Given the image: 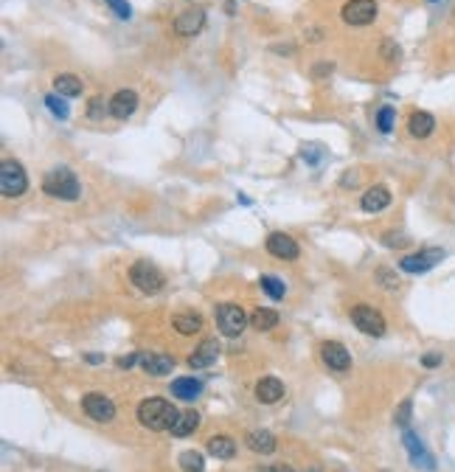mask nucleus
<instances>
[{
  "label": "nucleus",
  "instance_id": "obj_1",
  "mask_svg": "<svg viewBox=\"0 0 455 472\" xmlns=\"http://www.w3.org/2000/svg\"><path fill=\"white\" fill-rule=\"evenodd\" d=\"M177 416H180V413L175 410L172 402L157 399V397L144 399V402L138 405V422H141L144 427H149V431H172V424L177 422Z\"/></svg>",
  "mask_w": 455,
  "mask_h": 472
},
{
  "label": "nucleus",
  "instance_id": "obj_2",
  "mask_svg": "<svg viewBox=\"0 0 455 472\" xmlns=\"http://www.w3.org/2000/svg\"><path fill=\"white\" fill-rule=\"evenodd\" d=\"M43 191H46L48 197H57V200H68V202H73V200H79L81 186H79L76 175H73V171H70L68 166H57V169H51L48 175H46V180H43Z\"/></svg>",
  "mask_w": 455,
  "mask_h": 472
},
{
  "label": "nucleus",
  "instance_id": "obj_3",
  "mask_svg": "<svg viewBox=\"0 0 455 472\" xmlns=\"http://www.w3.org/2000/svg\"><path fill=\"white\" fill-rule=\"evenodd\" d=\"M28 189V178H26V169L17 160H3L0 166V191L3 197H20Z\"/></svg>",
  "mask_w": 455,
  "mask_h": 472
},
{
  "label": "nucleus",
  "instance_id": "obj_4",
  "mask_svg": "<svg viewBox=\"0 0 455 472\" xmlns=\"http://www.w3.org/2000/svg\"><path fill=\"white\" fill-rule=\"evenodd\" d=\"M214 318H217V326L225 337H239L244 332V323H247L242 307H236V304H220Z\"/></svg>",
  "mask_w": 455,
  "mask_h": 472
},
{
  "label": "nucleus",
  "instance_id": "obj_5",
  "mask_svg": "<svg viewBox=\"0 0 455 472\" xmlns=\"http://www.w3.org/2000/svg\"><path fill=\"white\" fill-rule=\"evenodd\" d=\"M444 259V250L441 247H425V250H419V253H410V256H405V259L399 262V267L405 270V273H427V270H433L438 262Z\"/></svg>",
  "mask_w": 455,
  "mask_h": 472
},
{
  "label": "nucleus",
  "instance_id": "obj_6",
  "mask_svg": "<svg viewBox=\"0 0 455 472\" xmlns=\"http://www.w3.org/2000/svg\"><path fill=\"white\" fill-rule=\"evenodd\" d=\"M130 281L141 290V292H157L163 287V273L152 265V262H135L130 270Z\"/></svg>",
  "mask_w": 455,
  "mask_h": 472
},
{
  "label": "nucleus",
  "instance_id": "obj_7",
  "mask_svg": "<svg viewBox=\"0 0 455 472\" xmlns=\"http://www.w3.org/2000/svg\"><path fill=\"white\" fill-rule=\"evenodd\" d=\"M351 321H354V326H357L360 332H365V334H371V337H383V334H385V318H383L374 307H365V304L354 307V310H351Z\"/></svg>",
  "mask_w": 455,
  "mask_h": 472
},
{
  "label": "nucleus",
  "instance_id": "obj_8",
  "mask_svg": "<svg viewBox=\"0 0 455 472\" xmlns=\"http://www.w3.org/2000/svg\"><path fill=\"white\" fill-rule=\"evenodd\" d=\"M343 20L349 26H368L377 20V3L374 0H349L343 6Z\"/></svg>",
  "mask_w": 455,
  "mask_h": 472
},
{
  "label": "nucleus",
  "instance_id": "obj_9",
  "mask_svg": "<svg viewBox=\"0 0 455 472\" xmlns=\"http://www.w3.org/2000/svg\"><path fill=\"white\" fill-rule=\"evenodd\" d=\"M81 408H85V413L96 422H113L115 419V405L104 394H96V391L81 399Z\"/></svg>",
  "mask_w": 455,
  "mask_h": 472
},
{
  "label": "nucleus",
  "instance_id": "obj_10",
  "mask_svg": "<svg viewBox=\"0 0 455 472\" xmlns=\"http://www.w3.org/2000/svg\"><path fill=\"white\" fill-rule=\"evenodd\" d=\"M320 357H323V363L332 368V371H349L351 368V355L346 352L343 343H335V340L323 343V346H320Z\"/></svg>",
  "mask_w": 455,
  "mask_h": 472
},
{
  "label": "nucleus",
  "instance_id": "obj_11",
  "mask_svg": "<svg viewBox=\"0 0 455 472\" xmlns=\"http://www.w3.org/2000/svg\"><path fill=\"white\" fill-rule=\"evenodd\" d=\"M267 250L275 256V259H284V262H296L298 253H301L296 239L287 236V234H270L267 236Z\"/></svg>",
  "mask_w": 455,
  "mask_h": 472
},
{
  "label": "nucleus",
  "instance_id": "obj_12",
  "mask_svg": "<svg viewBox=\"0 0 455 472\" xmlns=\"http://www.w3.org/2000/svg\"><path fill=\"white\" fill-rule=\"evenodd\" d=\"M135 110H138V93L135 91H118L110 99V115H115L118 121H127Z\"/></svg>",
  "mask_w": 455,
  "mask_h": 472
},
{
  "label": "nucleus",
  "instance_id": "obj_13",
  "mask_svg": "<svg viewBox=\"0 0 455 472\" xmlns=\"http://www.w3.org/2000/svg\"><path fill=\"white\" fill-rule=\"evenodd\" d=\"M205 26V12L197 6V9H186L177 15L175 20V31L183 34V37H191V34H200V28Z\"/></svg>",
  "mask_w": 455,
  "mask_h": 472
},
{
  "label": "nucleus",
  "instance_id": "obj_14",
  "mask_svg": "<svg viewBox=\"0 0 455 472\" xmlns=\"http://www.w3.org/2000/svg\"><path fill=\"white\" fill-rule=\"evenodd\" d=\"M402 442H405V447H407V453H410L413 464H416V466H422V469H436V461H433V455H430V453L425 450V444H422V442L416 439V433L405 431Z\"/></svg>",
  "mask_w": 455,
  "mask_h": 472
},
{
  "label": "nucleus",
  "instance_id": "obj_15",
  "mask_svg": "<svg viewBox=\"0 0 455 472\" xmlns=\"http://www.w3.org/2000/svg\"><path fill=\"white\" fill-rule=\"evenodd\" d=\"M360 205H362L365 214H377V211H383V208L391 205V191H388L385 186H371V189L362 194Z\"/></svg>",
  "mask_w": 455,
  "mask_h": 472
},
{
  "label": "nucleus",
  "instance_id": "obj_16",
  "mask_svg": "<svg viewBox=\"0 0 455 472\" xmlns=\"http://www.w3.org/2000/svg\"><path fill=\"white\" fill-rule=\"evenodd\" d=\"M217 357H220V343L217 340H202L200 349H194V355L188 357V366L191 368H209Z\"/></svg>",
  "mask_w": 455,
  "mask_h": 472
},
{
  "label": "nucleus",
  "instance_id": "obj_17",
  "mask_svg": "<svg viewBox=\"0 0 455 472\" xmlns=\"http://www.w3.org/2000/svg\"><path fill=\"white\" fill-rule=\"evenodd\" d=\"M281 397H284V385H281V379L264 377V379L256 382V399H259V402L273 405V402H278Z\"/></svg>",
  "mask_w": 455,
  "mask_h": 472
},
{
  "label": "nucleus",
  "instance_id": "obj_18",
  "mask_svg": "<svg viewBox=\"0 0 455 472\" xmlns=\"http://www.w3.org/2000/svg\"><path fill=\"white\" fill-rule=\"evenodd\" d=\"M433 126H436V118L430 113H425V110L410 113V118H407V130H410L413 138H427L433 133Z\"/></svg>",
  "mask_w": 455,
  "mask_h": 472
},
{
  "label": "nucleus",
  "instance_id": "obj_19",
  "mask_svg": "<svg viewBox=\"0 0 455 472\" xmlns=\"http://www.w3.org/2000/svg\"><path fill=\"white\" fill-rule=\"evenodd\" d=\"M244 442H247V447H251L253 453H259V455H270L275 450V436L270 431H251L244 436Z\"/></svg>",
  "mask_w": 455,
  "mask_h": 472
},
{
  "label": "nucleus",
  "instance_id": "obj_20",
  "mask_svg": "<svg viewBox=\"0 0 455 472\" xmlns=\"http://www.w3.org/2000/svg\"><path fill=\"white\" fill-rule=\"evenodd\" d=\"M200 391H202V382H200V379H194V377H180V379H175V382H172V394H175L177 399H183V402L197 399V397H200Z\"/></svg>",
  "mask_w": 455,
  "mask_h": 472
},
{
  "label": "nucleus",
  "instance_id": "obj_21",
  "mask_svg": "<svg viewBox=\"0 0 455 472\" xmlns=\"http://www.w3.org/2000/svg\"><path fill=\"white\" fill-rule=\"evenodd\" d=\"M141 363L152 377H166L175 368V360L166 355H141Z\"/></svg>",
  "mask_w": 455,
  "mask_h": 472
},
{
  "label": "nucleus",
  "instance_id": "obj_22",
  "mask_svg": "<svg viewBox=\"0 0 455 472\" xmlns=\"http://www.w3.org/2000/svg\"><path fill=\"white\" fill-rule=\"evenodd\" d=\"M54 91H57L59 96H65V99H73V96L81 93V79H76L73 73H59V76L54 79Z\"/></svg>",
  "mask_w": 455,
  "mask_h": 472
},
{
  "label": "nucleus",
  "instance_id": "obj_23",
  "mask_svg": "<svg viewBox=\"0 0 455 472\" xmlns=\"http://www.w3.org/2000/svg\"><path fill=\"white\" fill-rule=\"evenodd\" d=\"M200 427V413L197 410H186V413H180L177 416V422L172 424V436H188V433H194Z\"/></svg>",
  "mask_w": 455,
  "mask_h": 472
},
{
  "label": "nucleus",
  "instance_id": "obj_24",
  "mask_svg": "<svg viewBox=\"0 0 455 472\" xmlns=\"http://www.w3.org/2000/svg\"><path fill=\"white\" fill-rule=\"evenodd\" d=\"M172 326H175L180 334H194V332L202 329V318L194 315V312H180V315L172 318Z\"/></svg>",
  "mask_w": 455,
  "mask_h": 472
},
{
  "label": "nucleus",
  "instance_id": "obj_25",
  "mask_svg": "<svg viewBox=\"0 0 455 472\" xmlns=\"http://www.w3.org/2000/svg\"><path fill=\"white\" fill-rule=\"evenodd\" d=\"M209 453L217 455V458H233V455H236V444H233V439H228V436H214V439L209 442Z\"/></svg>",
  "mask_w": 455,
  "mask_h": 472
},
{
  "label": "nucleus",
  "instance_id": "obj_26",
  "mask_svg": "<svg viewBox=\"0 0 455 472\" xmlns=\"http://www.w3.org/2000/svg\"><path fill=\"white\" fill-rule=\"evenodd\" d=\"M251 326H256L259 332H270L273 326H278V312L275 310H256L251 315Z\"/></svg>",
  "mask_w": 455,
  "mask_h": 472
},
{
  "label": "nucleus",
  "instance_id": "obj_27",
  "mask_svg": "<svg viewBox=\"0 0 455 472\" xmlns=\"http://www.w3.org/2000/svg\"><path fill=\"white\" fill-rule=\"evenodd\" d=\"M259 284H262V290L273 298V301H278V298H284V292H287V287H284V281H278L275 276H262L259 279Z\"/></svg>",
  "mask_w": 455,
  "mask_h": 472
},
{
  "label": "nucleus",
  "instance_id": "obj_28",
  "mask_svg": "<svg viewBox=\"0 0 455 472\" xmlns=\"http://www.w3.org/2000/svg\"><path fill=\"white\" fill-rule=\"evenodd\" d=\"M180 466H183V472H202L205 469V461H202V455L197 450H186L180 455Z\"/></svg>",
  "mask_w": 455,
  "mask_h": 472
},
{
  "label": "nucleus",
  "instance_id": "obj_29",
  "mask_svg": "<svg viewBox=\"0 0 455 472\" xmlns=\"http://www.w3.org/2000/svg\"><path fill=\"white\" fill-rule=\"evenodd\" d=\"M394 121H396L394 107H383V110H380V115H377V126H380V133H391V130H394Z\"/></svg>",
  "mask_w": 455,
  "mask_h": 472
},
{
  "label": "nucleus",
  "instance_id": "obj_30",
  "mask_svg": "<svg viewBox=\"0 0 455 472\" xmlns=\"http://www.w3.org/2000/svg\"><path fill=\"white\" fill-rule=\"evenodd\" d=\"M104 3L115 12V17H121V20H130V15H133V9H130V3L127 0H104Z\"/></svg>",
  "mask_w": 455,
  "mask_h": 472
},
{
  "label": "nucleus",
  "instance_id": "obj_31",
  "mask_svg": "<svg viewBox=\"0 0 455 472\" xmlns=\"http://www.w3.org/2000/svg\"><path fill=\"white\" fill-rule=\"evenodd\" d=\"M46 104H48V110H51L57 118H68V104L59 102L57 96H46Z\"/></svg>",
  "mask_w": 455,
  "mask_h": 472
},
{
  "label": "nucleus",
  "instance_id": "obj_32",
  "mask_svg": "<svg viewBox=\"0 0 455 472\" xmlns=\"http://www.w3.org/2000/svg\"><path fill=\"white\" fill-rule=\"evenodd\" d=\"M410 408H413L410 399H405V402L399 405V410H396V424H399V427H407V422H410Z\"/></svg>",
  "mask_w": 455,
  "mask_h": 472
},
{
  "label": "nucleus",
  "instance_id": "obj_33",
  "mask_svg": "<svg viewBox=\"0 0 455 472\" xmlns=\"http://www.w3.org/2000/svg\"><path fill=\"white\" fill-rule=\"evenodd\" d=\"M110 107H104V99L101 96H96L93 102H90V110H88V115L90 118H104V113H107Z\"/></svg>",
  "mask_w": 455,
  "mask_h": 472
},
{
  "label": "nucleus",
  "instance_id": "obj_34",
  "mask_svg": "<svg viewBox=\"0 0 455 472\" xmlns=\"http://www.w3.org/2000/svg\"><path fill=\"white\" fill-rule=\"evenodd\" d=\"M383 242H385L388 247H402V245H407V236H402V234H385Z\"/></svg>",
  "mask_w": 455,
  "mask_h": 472
},
{
  "label": "nucleus",
  "instance_id": "obj_35",
  "mask_svg": "<svg viewBox=\"0 0 455 472\" xmlns=\"http://www.w3.org/2000/svg\"><path fill=\"white\" fill-rule=\"evenodd\" d=\"M135 360H141V357H138V355H127V357H118L115 363H118V368H133Z\"/></svg>",
  "mask_w": 455,
  "mask_h": 472
},
{
  "label": "nucleus",
  "instance_id": "obj_36",
  "mask_svg": "<svg viewBox=\"0 0 455 472\" xmlns=\"http://www.w3.org/2000/svg\"><path fill=\"white\" fill-rule=\"evenodd\" d=\"M438 363H441L438 355H425V357H422V366H425V368H433V366H438Z\"/></svg>",
  "mask_w": 455,
  "mask_h": 472
},
{
  "label": "nucleus",
  "instance_id": "obj_37",
  "mask_svg": "<svg viewBox=\"0 0 455 472\" xmlns=\"http://www.w3.org/2000/svg\"><path fill=\"white\" fill-rule=\"evenodd\" d=\"M256 472H293V466H262V469H256Z\"/></svg>",
  "mask_w": 455,
  "mask_h": 472
},
{
  "label": "nucleus",
  "instance_id": "obj_38",
  "mask_svg": "<svg viewBox=\"0 0 455 472\" xmlns=\"http://www.w3.org/2000/svg\"><path fill=\"white\" fill-rule=\"evenodd\" d=\"M85 360H88V363H101L104 357H101V355H85Z\"/></svg>",
  "mask_w": 455,
  "mask_h": 472
}]
</instances>
